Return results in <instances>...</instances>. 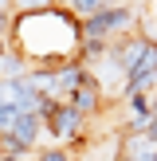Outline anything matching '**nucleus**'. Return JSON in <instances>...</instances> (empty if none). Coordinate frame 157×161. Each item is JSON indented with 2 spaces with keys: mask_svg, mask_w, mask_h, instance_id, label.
<instances>
[{
  "mask_svg": "<svg viewBox=\"0 0 157 161\" xmlns=\"http://www.w3.org/2000/svg\"><path fill=\"white\" fill-rule=\"evenodd\" d=\"M141 134H145V138H149V142L157 146V110H153V118H149V122L141 126Z\"/></svg>",
  "mask_w": 157,
  "mask_h": 161,
  "instance_id": "423d86ee",
  "label": "nucleus"
},
{
  "mask_svg": "<svg viewBox=\"0 0 157 161\" xmlns=\"http://www.w3.org/2000/svg\"><path fill=\"white\" fill-rule=\"evenodd\" d=\"M102 102H106V94H102V86L90 79V83H83V86H78V91L67 98V106H75L83 118H94V114L102 110Z\"/></svg>",
  "mask_w": 157,
  "mask_h": 161,
  "instance_id": "7ed1b4c3",
  "label": "nucleus"
},
{
  "mask_svg": "<svg viewBox=\"0 0 157 161\" xmlns=\"http://www.w3.org/2000/svg\"><path fill=\"white\" fill-rule=\"evenodd\" d=\"M39 134H47V130H43V118H39V114H20V122H16V130L8 134V138H16L20 146L35 149V146H39Z\"/></svg>",
  "mask_w": 157,
  "mask_h": 161,
  "instance_id": "20e7f679",
  "label": "nucleus"
},
{
  "mask_svg": "<svg viewBox=\"0 0 157 161\" xmlns=\"http://www.w3.org/2000/svg\"><path fill=\"white\" fill-rule=\"evenodd\" d=\"M35 161H75V153H71L67 146H51V149H39Z\"/></svg>",
  "mask_w": 157,
  "mask_h": 161,
  "instance_id": "39448f33",
  "label": "nucleus"
},
{
  "mask_svg": "<svg viewBox=\"0 0 157 161\" xmlns=\"http://www.w3.org/2000/svg\"><path fill=\"white\" fill-rule=\"evenodd\" d=\"M133 20H138L133 4H110L106 12L83 20V43H114L133 28Z\"/></svg>",
  "mask_w": 157,
  "mask_h": 161,
  "instance_id": "f257e3e1",
  "label": "nucleus"
},
{
  "mask_svg": "<svg viewBox=\"0 0 157 161\" xmlns=\"http://www.w3.org/2000/svg\"><path fill=\"white\" fill-rule=\"evenodd\" d=\"M114 161H157V146L141 130H122L118 149H114Z\"/></svg>",
  "mask_w": 157,
  "mask_h": 161,
  "instance_id": "f03ea898",
  "label": "nucleus"
}]
</instances>
